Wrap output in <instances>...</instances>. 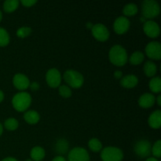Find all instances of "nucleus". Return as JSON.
Segmentation results:
<instances>
[{
    "instance_id": "f257e3e1",
    "label": "nucleus",
    "mask_w": 161,
    "mask_h": 161,
    "mask_svg": "<svg viewBox=\"0 0 161 161\" xmlns=\"http://www.w3.org/2000/svg\"><path fill=\"white\" fill-rule=\"evenodd\" d=\"M108 58L110 62L116 66L125 65L128 60L127 50L121 45H114L108 52Z\"/></svg>"
},
{
    "instance_id": "f03ea898",
    "label": "nucleus",
    "mask_w": 161,
    "mask_h": 161,
    "mask_svg": "<svg viewBox=\"0 0 161 161\" xmlns=\"http://www.w3.org/2000/svg\"><path fill=\"white\" fill-rule=\"evenodd\" d=\"M31 96L25 91H20L14 94L12 98V105L18 112H25L31 104Z\"/></svg>"
},
{
    "instance_id": "7ed1b4c3",
    "label": "nucleus",
    "mask_w": 161,
    "mask_h": 161,
    "mask_svg": "<svg viewBox=\"0 0 161 161\" xmlns=\"http://www.w3.org/2000/svg\"><path fill=\"white\" fill-rule=\"evenodd\" d=\"M160 13V5L155 0H145L142 3V14L145 19L155 18Z\"/></svg>"
},
{
    "instance_id": "20e7f679",
    "label": "nucleus",
    "mask_w": 161,
    "mask_h": 161,
    "mask_svg": "<svg viewBox=\"0 0 161 161\" xmlns=\"http://www.w3.org/2000/svg\"><path fill=\"white\" fill-rule=\"evenodd\" d=\"M63 76H64V81L67 83L69 87L78 89V88L81 87L84 83L83 75L80 72L73 70V69L65 71Z\"/></svg>"
},
{
    "instance_id": "39448f33",
    "label": "nucleus",
    "mask_w": 161,
    "mask_h": 161,
    "mask_svg": "<svg viewBox=\"0 0 161 161\" xmlns=\"http://www.w3.org/2000/svg\"><path fill=\"white\" fill-rule=\"evenodd\" d=\"M101 158L102 161H122L124 153L119 148L108 146L102 149Z\"/></svg>"
},
{
    "instance_id": "423d86ee",
    "label": "nucleus",
    "mask_w": 161,
    "mask_h": 161,
    "mask_svg": "<svg viewBox=\"0 0 161 161\" xmlns=\"http://www.w3.org/2000/svg\"><path fill=\"white\" fill-rule=\"evenodd\" d=\"M152 146L148 140L141 139L136 142L134 147L135 153L141 158L149 157L151 154Z\"/></svg>"
},
{
    "instance_id": "0eeeda50",
    "label": "nucleus",
    "mask_w": 161,
    "mask_h": 161,
    "mask_svg": "<svg viewBox=\"0 0 161 161\" xmlns=\"http://www.w3.org/2000/svg\"><path fill=\"white\" fill-rule=\"evenodd\" d=\"M68 161H90V155L84 148L75 147L69 152Z\"/></svg>"
},
{
    "instance_id": "6e6552de",
    "label": "nucleus",
    "mask_w": 161,
    "mask_h": 161,
    "mask_svg": "<svg viewBox=\"0 0 161 161\" xmlns=\"http://www.w3.org/2000/svg\"><path fill=\"white\" fill-rule=\"evenodd\" d=\"M91 32H92L93 36L100 42H105L108 40L109 38V31L103 24L98 23L93 25L91 28Z\"/></svg>"
},
{
    "instance_id": "1a4fd4ad",
    "label": "nucleus",
    "mask_w": 161,
    "mask_h": 161,
    "mask_svg": "<svg viewBox=\"0 0 161 161\" xmlns=\"http://www.w3.org/2000/svg\"><path fill=\"white\" fill-rule=\"evenodd\" d=\"M46 81L50 87H58L61 83V72L55 68L49 69L46 73Z\"/></svg>"
},
{
    "instance_id": "9d476101",
    "label": "nucleus",
    "mask_w": 161,
    "mask_h": 161,
    "mask_svg": "<svg viewBox=\"0 0 161 161\" xmlns=\"http://www.w3.org/2000/svg\"><path fill=\"white\" fill-rule=\"evenodd\" d=\"M146 53L148 58L153 60H160L161 58V44L157 41H153L146 45Z\"/></svg>"
},
{
    "instance_id": "9b49d317",
    "label": "nucleus",
    "mask_w": 161,
    "mask_h": 161,
    "mask_svg": "<svg viewBox=\"0 0 161 161\" xmlns=\"http://www.w3.org/2000/svg\"><path fill=\"white\" fill-rule=\"evenodd\" d=\"M130 22L127 17L120 16L115 20L113 24V29L116 34L122 35L127 32L130 28Z\"/></svg>"
},
{
    "instance_id": "f8f14e48",
    "label": "nucleus",
    "mask_w": 161,
    "mask_h": 161,
    "mask_svg": "<svg viewBox=\"0 0 161 161\" xmlns=\"http://www.w3.org/2000/svg\"><path fill=\"white\" fill-rule=\"evenodd\" d=\"M143 31L145 34L150 38H157L160 33V28L158 24L154 20H146L143 25Z\"/></svg>"
},
{
    "instance_id": "ddd939ff",
    "label": "nucleus",
    "mask_w": 161,
    "mask_h": 161,
    "mask_svg": "<svg viewBox=\"0 0 161 161\" xmlns=\"http://www.w3.org/2000/svg\"><path fill=\"white\" fill-rule=\"evenodd\" d=\"M29 79L23 73H17L14 75L13 78V84L20 91H24L29 87L30 85Z\"/></svg>"
},
{
    "instance_id": "4468645a",
    "label": "nucleus",
    "mask_w": 161,
    "mask_h": 161,
    "mask_svg": "<svg viewBox=\"0 0 161 161\" xmlns=\"http://www.w3.org/2000/svg\"><path fill=\"white\" fill-rule=\"evenodd\" d=\"M156 97L151 93H145L138 98V105L144 108H151L155 104Z\"/></svg>"
},
{
    "instance_id": "2eb2a0df",
    "label": "nucleus",
    "mask_w": 161,
    "mask_h": 161,
    "mask_svg": "<svg viewBox=\"0 0 161 161\" xmlns=\"http://www.w3.org/2000/svg\"><path fill=\"white\" fill-rule=\"evenodd\" d=\"M138 83V78L134 74L126 75L121 78L120 84L123 87L130 89L136 86Z\"/></svg>"
},
{
    "instance_id": "dca6fc26",
    "label": "nucleus",
    "mask_w": 161,
    "mask_h": 161,
    "mask_svg": "<svg viewBox=\"0 0 161 161\" xmlns=\"http://www.w3.org/2000/svg\"><path fill=\"white\" fill-rule=\"evenodd\" d=\"M148 123L150 127L159 129L161 125V111L160 109L153 112L148 119Z\"/></svg>"
},
{
    "instance_id": "f3484780",
    "label": "nucleus",
    "mask_w": 161,
    "mask_h": 161,
    "mask_svg": "<svg viewBox=\"0 0 161 161\" xmlns=\"http://www.w3.org/2000/svg\"><path fill=\"white\" fill-rule=\"evenodd\" d=\"M24 119L28 124H36L40 119V116L39 113L36 110H28L24 113Z\"/></svg>"
},
{
    "instance_id": "a211bd4d",
    "label": "nucleus",
    "mask_w": 161,
    "mask_h": 161,
    "mask_svg": "<svg viewBox=\"0 0 161 161\" xmlns=\"http://www.w3.org/2000/svg\"><path fill=\"white\" fill-rule=\"evenodd\" d=\"M46 156L45 149L41 146H35L30 152V157L33 161H41Z\"/></svg>"
},
{
    "instance_id": "6ab92c4d",
    "label": "nucleus",
    "mask_w": 161,
    "mask_h": 161,
    "mask_svg": "<svg viewBox=\"0 0 161 161\" xmlns=\"http://www.w3.org/2000/svg\"><path fill=\"white\" fill-rule=\"evenodd\" d=\"M143 70H144L145 74L146 76L148 77H154L157 74V64L152 61H147L144 64L143 67Z\"/></svg>"
},
{
    "instance_id": "aec40b11",
    "label": "nucleus",
    "mask_w": 161,
    "mask_h": 161,
    "mask_svg": "<svg viewBox=\"0 0 161 161\" xmlns=\"http://www.w3.org/2000/svg\"><path fill=\"white\" fill-rule=\"evenodd\" d=\"M55 149H56V152L60 154V156L67 153L68 150H69V142L67 140H65L64 138H61L58 140L55 146Z\"/></svg>"
},
{
    "instance_id": "412c9836",
    "label": "nucleus",
    "mask_w": 161,
    "mask_h": 161,
    "mask_svg": "<svg viewBox=\"0 0 161 161\" xmlns=\"http://www.w3.org/2000/svg\"><path fill=\"white\" fill-rule=\"evenodd\" d=\"M20 2L18 0H6L3 3V10L6 13H12L18 8Z\"/></svg>"
},
{
    "instance_id": "4be33fe9",
    "label": "nucleus",
    "mask_w": 161,
    "mask_h": 161,
    "mask_svg": "<svg viewBox=\"0 0 161 161\" xmlns=\"http://www.w3.org/2000/svg\"><path fill=\"white\" fill-rule=\"evenodd\" d=\"M149 86L153 93H160L161 91V79L159 76L153 77L152 80L149 81Z\"/></svg>"
},
{
    "instance_id": "5701e85b",
    "label": "nucleus",
    "mask_w": 161,
    "mask_h": 161,
    "mask_svg": "<svg viewBox=\"0 0 161 161\" xmlns=\"http://www.w3.org/2000/svg\"><path fill=\"white\" fill-rule=\"evenodd\" d=\"M138 6L135 3H128L125 5V6L123 9V14H124V17H131L135 15L138 13Z\"/></svg>"
},
{
    "instance_id": "b1692460",
    "label": "nucleus",
    "mask_w": 161,
    "mask_h": 161,
    "mask_svg": "<svg viewBox=\"0 0 161 161\" xmlns=\"http://www.w3.org/2000/svg\"><path fill=\"white\" fill-rule=\"evenodd\" d=\"M145 55L141 51H135L130 57V63L133 65H138L140 64L143 61H144Z\"/></svg>"
},
{
    "instance_id": "393cba45",
    "label": "nucleus",
    "mask_w": 161,
    "mask_h": 161,
    "mask_svg": "<svg viewBox=\"0 0 161 161\" xmlns=\"http://www.w3.org/2000/svg\"><path fill=\"white\" fill-rule=\"evenodd\" d=\"M88 146H89V149L94 153H98L102 149V143L101 142L100 140L96 138H91L89 140Z\"/></svg>"
},
{
    "instance_id": "a878e982",
    "label": "nucleus",
    "mask_w": 161,
    "mask_h": 161,
    "mask_svg": "<svg viewBox=\"0 0 161 161\" xmlns=\"http://www.w3.org/2000/svg\"><path fill=\"white\" fill-rule=\"evenodd\" d=\"M19 123L15 118L9 117L4 122V127L8 130H15L18 128Z\"/></svg>"
},
{
    "instance_id": "bb28decb",
    "label": "nucleus",
    "mask_w": 161,
    "mask_h": 161,
    "mask_svg": "<svg viewBox=\"0 0 161 161\" xmlns=\"http://www.w3.org/2000/svg\"><path fill=\"white\" fill-rule=\"evenodd\" d=\"M9 35L4 28L0 27V47H6L9 43Z\"/></svg>"
},
{
    "instance_id": "cd10ccee",
    "label": "nucleus",
    "mask_w": 161,
    "mask_h": 161,
    "mask_svg": "<svg viewBox=\"0 0 161 161\" xmlns=\"http://www.w3.org/2000/svg\"><path fill=\"white\" fill-rule=\"evenodd\" d=\"M58 92H59V94L61 97H65V98L70 97L72 94L71 88L69 86H66V85H60L58 86Z\"/></svg>"
},
{
    "instance_id": "c85d7f7f",
    "label": "nucleus",
    "mask_w": 161,
    "mask_h": 161,
    "mask_svg": "<svg viewBox=\"0 0 161 161\" xmlns=\"http://www.w3.org/2000/svg\"><path fill=\"white\" fill-rule=\"evenodd\" d=\"M151 153L154 156L155 158H160L161 157V141L160 140H157L153 146H152V149H151Z\"/></svg>"
},
{
    "instance_id": "c756f323",
    "label": "nucleus",
    "mask_w": 161,
    "mask_h": 161,
    "mask_svg": "<svg viewBox=\"0 0 161 161\" xmlns=\"http://www.w3.org/2000/svg\"><path fill=\"white\" fill-rule=\"evenodd\" d=\"M31 33V28L29 27H21L17 31V36L19 38H25Z\"/></svg>"
},
{
    "instance_id": "7c9ffc66",
    "label": "nucleus",
    "mask_w": 161,
    "mask_h": 161,
    "mask_svg": "<svg viewBox=\"0 0 161 161\" xmlns=\"http://www.w3.org/2000/svg\"><path fill=\"white\" fill-rule=\"evenodd\" d=\"M20 3L25 7H31L33 5L36 4L37 3V1L36 0H21Z\"/></svg>"
},
{
    "instance_id": "2f4dec72",
    "label": "nucleus",
    "mask_w": 161,
    "mask_h": 161,
    "mask_svg": "<svg viewBox=\"0 0 161 161\" xmlns=\"http://www.w3.org/2000/svg\"><path fill=\"white\" fill-rule=\"evenodd\" d=\"M39 83H38V82H31V83H30V85H29V87L30 89L32 91H38V90L39 89Z\"/></svg>"
},
{
    "instance_id": "473e14b6",
    "label": "nucleus",
    "mask_w": 161,
    "mask_h": 161,
    "mask_svg": "<svg viewBox=\"0 0 161 161\" xmlns=\"http://www.w3.org/2000/svg\"><path fill=\"white\" fill-rule=\"evenodd\" d=\"M114 77L116 79H117V80H119V79H121L123 77V72L122 71H119V70H116L114 72Z\"/></svg>"
},
{
    "instance_id": "72a5a7b5",
    "label": "nucleus",
    "mask_w": 161,
    "mask_h": 161,
    "mask_svg": "<svg viewBox=\"0 0 161 161\" xmlns=\"http://www.w3.org/2000/svg\"><path fill=\"white\" fill-rule=\"evenodd\" d=\"M52 161H67V160L62 156H57L52 160Z\"/></svg>"
},
{
    "instance_id": "f704fd0d",
    "label": "nucleus",
    "mask_w": 161,
    "mask_h": 161,
    "mask_svg": "<svg viewBox=\"0 0 161 161\" xmlns=\"http://www.w3.org/2000/svg\"><path fill=\"white\" fill-rule=\"evenodd\" d=\"M2 161H18V160H17V159L14 158V157H6V158H4Z\"/></svg>"
},
{
    "instance_id": "c9c22d12",
    "label": "nucleus",
    "mask_w": 161,
    "mask_h": 161,
    "mask_svg": "<svg viewBox=\"0 0 161 161\" xmlns=\"http://www.w3.org/2000/svg\"><path fill=\"white\" fill-rule=\"evenodd\" d=\"M156 102H157V105H158L159 106H160L161 105V95L160 94H159V95L157 96V97L156 98Z\"/></svg>"
},
{
    "instance_id": "e433bc0d",
    "label": "nucleus",
    "mask_w": 161,
    "mask_h": 161,
    "mask_svg": "<svg viewBox=\"0 0 161 161\" xmlns=\"http://www.w3.org/2000/svg\"><path fill=\"white\" fill-rule=\"evenodd\" d=\"M4 99V93L0 90V102H2Z\"/></svg>"
},
{
    "instance_id": "4c0bfd02",
    "label": "nucleus",
    "mask_w": 161,
    "mask_h": 161,
    "mask_svg": "<svg viewBox=\"0 0 161 161\" xmlns=\"http://www.w3.org/2000/svg\"><path fill=\"white\" fill-rule=\"evenodd\" d=\"M146 161H159L158 159L155 158V157H149V158L146 159Z\"/></svg>"
},
{
    "instance_id": "58836bf2",
    "label": "nucleus",
    "mask_w": 161,
    "mask_h": 161,
    "mask_svg": "<svg viewBox=\"0 0 161 161\" xmlns=\"http://www.w3.org/2000/svg\"><path fill=\"white\" fill-rule=\"evenodd\" d=\"M93 25H92V24H91V22H88V23L86 24V26L87 27V28H91H91H92Z\"/></svg>"
},
{
    "instance_id": "ea45409f",
    "label": "nucleus",
    "mask_w": 161,
    "mask_h": 161,
    "mask_svg": "<svg viewBox=\"0 0 161 161\" xmlns=\"http://www.w3.org/2000/svg\"><path fill=\"white\" fill-rule=\"evenodd\" d=\"M3 124L0 123V136L3 135Z\"/></svg>"
},
{
    "instance_id": "a19ab883",
    "label": "nucleus",
    "mask_w": 161,
    "mask_h": 161,
    "mask_svg": "<svg viewBox=\"0 0 161 161\" xmlns=\"http://www.w3.org/2000/svg\"><path fill=\"white\" fill-rule=\"evenodd\" d=\"M2 19H3V13L0 10V22L2 21Z\"/></svg>"
},
{
    "instance_id": "79ce46f5",
    "label": "nucleus",
    "mask_w": 161,
    "mask_h": 161,
    "mask_svg": "<svg viewBox=\"0 0 161 161\" xmlns=\"http://www.w3.org/2000/svg\"><path fill=\"white\" fill-rule=\"evenodd\" d=\"M25 161H33L31 159H27V160H25Z\"/></svg>"
}]
</instances>
